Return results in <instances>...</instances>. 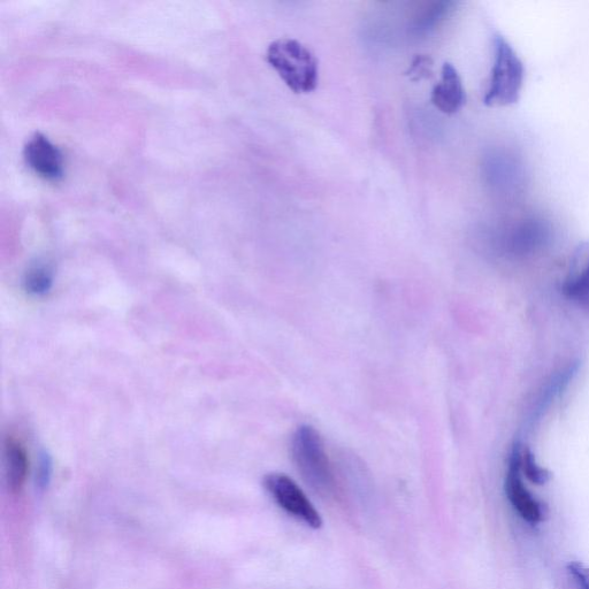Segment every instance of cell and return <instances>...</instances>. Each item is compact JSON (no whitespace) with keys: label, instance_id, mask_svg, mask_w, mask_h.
<instances>
[{"label":"cell","instance_id":"obj_1","mask_svg":"<svg viewBox=\"0 0 589 589\" xmlns=\"http://www.w3.org/2000/svg\"><path fill=\"white\" fill-rule=\"evenodd\" d=\"M267 63L295 94L315 91L319 82L318 59L312 51L294 38H280L266 51Z\"/></svg>","mask_w":589,"mask_h":589},{"label":"cell","instance_id":"obj_2","mask_svg":"<svg viewBox=\"0 0 589 589\" xmlns=\"http://www.w3.org/2000/svg\"><path fill=\"white\" fill-rule=\"evenodd\" d=\"M290 450L305 483L320 495L332 494L335 486L334 473L323 438L316 428L310 425L298 427L293 434Z\"/></svg>","mask_w":589,"mask_h":589},{"label":"cell","instance_id":"obj_3","mask_svg":"<svg viewBox=\"0 0 589 589\" xmlns=\"http://www.w3.org/2000/svg\"><path fill=\"white\" fill-rule=\"evenodd\" d=\"M494 61L486 90L487 106H508L518 102L523 89L525 68L514 48L500 34L493 38Z\"/></svg>","mask_w":589,"mask_h":589},{"label":"cell","instance_id":"obj_4","mask_svg":"<svg viewBox=\"0 0 589 589\" xmlns=\"http://www.w3.org/2000/svg\"><path fill=\"white\" fill-rule=\"evenodd\" d=\"M264 487L274 502L288 515L301 520L313 530H319L323 526V519L309 497L286 474H267L264 478Z\"/></svg>","mask_w":589,"mask_h":589},{"label":"cell","instance_id":"obj_5","mask_svg":"<svg viewBox=\"0 0 589 589\" xmlns=\"http://www.w3.org/2000/svg\"><path fill=\"white\" fill-rule=\"evenodd\" d=\"M520 454H522V446L517 443L512 447L509 455L504 488H506L508 500L519 516L526 520L527 523L535 525L542 522L543 516H545V507L535 499L524 484L523 472L522 468H520Z\"/></svg>","mask_w":589,"mask_h":589},{"label":"cell","instance_id":"obj_6","mask_svg":"<svg viewBox=\"0 0 589 589\" xmlns=\"http://www.w3.org/2000/svg\"><path fill=\"white\" fill-rule=\"evenodd\" d=\"M26 164L49 181H59L64 177V157L61 151L47 136L36 133L30 137L24 149Z\"/></svg>","mask_w":589,"mask_h":589},{"label":"cell","instance_id":"obj_7","mask_svg":"<svg viewBox=\"0 0 589 589\" xmlns=\"http://www.w3.org/2000/svg\"><path fill=\"white\" fill-rule=\"evenodd\" d=\"M431 102L447 116L460 112L466 103V94L460 73L455 66L446 63L442 66L441 79L432 90Z\"/></svg>","mask_w":589,"mask_h":589},{"label":"cell","instance_id":"obj_8","mask_svg":"<svg viewBox=\"0 0 589 589\" xmlns=\"http://www.w3.org/2000/svg\"><path fill=\"white\" fill-rule=\"evenodd\" d=\"M568 300L589 313V243L579 246L563 283Z\"/></svg>","mask_w":589,"mask_h":589},{"label":"cell","instance_id":"obj_9","mask_svg":"<svg viewBox=\"0 0 589 589\" xmlns=\"http://www.w3.org/2000/svg\"><path fill=\"white\" fill-rule=\"evenodd\" d=\"M6 477L12 493H18L27 479L29 462L27 451L20 441L9 436L5 443Z\"/></svg>","mask_w":589,"mask_h":589},{"label":"cell","instance_id":"obj_10","mask_svg":"<svg viewBox=\"0 0 589 589\" xmlns=\"http://www.w3.org/2000/svg\"><path fill=\"white\" fill-rule=\"evenodd\" d=\"M53 287V272L48 265L36 264L30 267L25 278L27 293L41 297L50 293Z\"/></svg>","mask_w":589,"mask_h":589},{"label":"cell","instance_id":"obj_11","mask_svg":"<svg viewBox=\"0 0 589 589\" xmlns=\"http://www.w3.org/2000/svg\"><path fill=\"white\" fill-rule=\"evenodd\" d=\"M520 468L526 478L532 481L533 484L543 485L550 479V473L542 469L540 465L535 462V458L529 449L522 447V454H520Z\"/></svg>","mask_w":589,"mask_h":589},{"label":"cell","instance_id":"obj_12","mask_svg":"<svg viewBox=\"0 0 589 589\" xmlns=\"http://www.w3.org/2000/svg\"><path fill=\"white\" fill-rule=\"evenodd\" d=\"M433 60L426 55L417 56L407 71L408 78L413 82L430 79L433 74Z\"/></svg>","mask_w":589,"mask_h":589},{"label":"cell","instance_id":"obj_13","mask_svg":"<svg viewBox=\"0 0 589 589\" xmlns=\"http://www.w3.org/2000/svg\"><path fill=\"white\" fill-rule=\"evenodd\" d=\"M53 472L52 458L48 453H42L36 473V486L40 491H45L51 483Z\"/></svg>","mask_w":589,"mask_h":589},{"label":"cell","instance_id":"obj_14","mask_svg":"<svg viewBox=\"0 0 589 589\" xmlns=\"http://www.w3.org/2000/svg\"><path fill=\"white\" fill-rule=\"evenodd\" d=\"M568 573L577 589H589V566L583 562H571Z\"/></svg>","mask_w":589,"mask_h":589}]
</instances>
